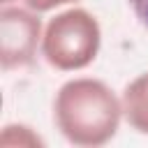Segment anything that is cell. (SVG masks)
<instances>
[{"instance_id":"1","label":"cell","mask_w":148,"mask_h":148,"mask_svg":"<svg viewBox=\"0 0 148 148\" xmlns=\"http://www.w3.org/2000/svg\"><path fill=\"white\" fill-rule=\"evenodd\" d=\"M123 102L99 79L76 76L65 81L53 97V123L62 139L79 148L109 143L120 127Z\"/></svg>"},{"instance_id":"2","label":"cell","mask_w":148,"mask_h":148,"mask_svg":"<svg viewBox=\"0 0 148 148\" xmlns=\"http://www.w3.org/2000/svg\"><path fill=\"white\" fill-rule=\"evenodd\" d=\"M102 46V28L92 12L67 7L46 21L42 58L58 72H79L95 62Z\"/></svg>"},{"instance_id":"3","label":"cell","mask_w":148,"mask_h":148,"mask_svg":"<svg viewBox=\"0 0 148 148\" xmlns=\"http://www.w3.org/2000/svg\"><path fill=\"white\" fill-rule=\"evenodd\" d=\"M44 25L39 12L18 5H2L0 9V65L5 72L30 67L42 53Z\"/></svg>"},{"instance_id":"4","label":"cell","mask_w":148,"mask_h":148,"mask_svg":"<svg viewBox=\"0 0 148 148\" xmlns=\"http://www.w3.org/2000/svg\"><path fill=\"white\" fill-rule=\"evenodd\" d=\"M123 102V118L127 120V125L148 136V72L134 76L120 95Z\"/></svg>"},{"instance_id":"5","label":"cell","mask_w":148,"mask_h":148,"mask_svg":"<svg viewBox=\"0 0 148 148\" xmlns=\"http://www.w3.org/2000/svg\"><path fill=\"white\" fill-rule=\"evenodd\" d=\"M2 146H18V148H44V139L28 125L23 123H9L2 127V136H0Z\"/></svg>"},{"instance_id":"6","label":"cell","mask_w":148,"mask_h":148,"mask_svg":"<svg viewBox=\"0 0 148 148\" xmlns=\"http://www.w3.org/2000/svg\"><path fill=\"white\" fill-rule=\"evenodd\" d=\"M30 9H35V12H53V9H60V7H69V5H74V2H79V0H23Z\"/></svg>"},{"instance_id":"7","label":"cell","mask_w":148,"mask_h":148,"mask_svg":"<svg viewBox=\"0 0 148 148\" xmlns=\"http://www.w3.org/2000/svg\"><path fill=\"white\" fill-rule=\"evenodd\" d=\"M132 14L136 16V21L148 30V0H127Z\"/></svg>"},{"instance_id":"8","label":"cell","mask_w":148,"mask_h":148,"mask_svg":"<svg viewBox=\"0 0 148 148\" xmlns=\"http://www.w3.org/2000/svg\"><path fill=\"white\" fill-rule=\"evenodd\" d=\"M2 5H14V2H18V0H0Z\"/></svg>"}]
</instances>
